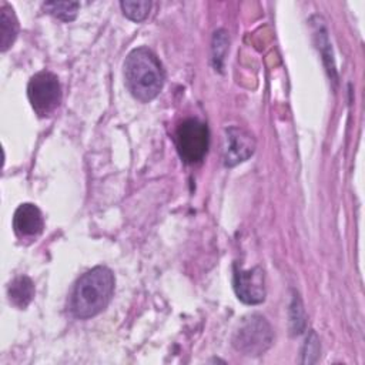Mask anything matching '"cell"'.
Wrapping results in <instances>:
<instances>
[{
	"mask_svg": "<svg viewBox=\"0 0 365 365\" xmlns=\"http://www.w3.org/2000/svg\"><path fill=\"white\" fill-rule=\"evenodd\" d=\"M225 150L224 164L225 167H234L248 160L255 151V140L252 134L241 127H230L225 130Z\"/></svg>",
	"mask_w": 365,
	"mask_h": 365,
	"instance_id": "obj_7",
	"label": "cell"
},
{
	"mask_svg": "<svg viewBox=\"0 0 365 365\" xmlns=\"http://www.w3.org/2000/svg\"><path fill=\"white\" fill-rule=\"evenodd\" d=\"M272 341L274 332L269 322L258 314L242 318L232 335V346L248 356L262 355L269 349Z\"/></svg>",
	"mask_w": 365,
	"mask_h": 365,
	"instance_id": "obj_3",
	"label": "cell"
},
{
	"mask_svg": "<svg viewBox=\"0 0 365 365\" xmlns=\"http://www.w3.org/2000/svg\"><path fill=\"white\" fill-rule=\"evenodd\" d=\"M0 34L1 51H6L14 43L19 34V20L14 14L13 7L7 3H3L0 9Z\"/></svg>",
	"mask_w": 365,
	"mask_h": 365,
	"instance_id": "obj_10",
	"label": "cell"
},
{
	"mask_svg": "<svg viewBox=\"0 0 365 365\" xmlns=\"http://www.w3.org/2000/svg\"><path fill=\"white\" fill-rule=\"evenodd\" d=\"M319 354V341L315 335L314 331H311V334L308 335L305 345H304V358L302 362L304 364H312L317 361V356Z\"/></svg>",
	"mask_w": 365,
	"mask_h": 365,
	"instance_id": "obj_14",
	"label": "cell"
},
{
	"mask_svg": "<svg viewBox=\"0 0 365 365\" xmlns=\"http://www.w3.org/2000/svg\"><path fill=\"white\" fill-rule=\"evenodd\" d=\"M289 324H291V332L292 334H301L304 327H305V315H304V308L302 302L297 295H294L291 307H289Z\"/></svg>",
	"mask_w": 365,
	"mask_h": 365,
	"instance_id": "obj_13",
	"label": "cell"
},
{
	"mask_svg": "<svg viewBox=\"0 0 365 365\" xmlns=\"http://www.w3.org/2000/svg\"><path fill=\"white\" fill-rule=\"evenodd\" d=\"M114 274L104 265H97L84 272L70 295V311L78 319L98 315L111 301L114 292Z\"/></svg>",
	"mask_w": 365,
	"mask_h": 365,
	"instance_id": "obj_1",
	"label": "cell"
},
{
	"mask_svg": "<svg viewBox=\"0 0 365 365\" xmlns=\"http://www.w3.org/2000/svg\"><path fill=\"white\" fill-rule=\"evenodd\" d=\"M7 295L14 307L23 309L34 298V284L29 277L19 275L9 284Z\"/></svg>",
	"mask_w": 365,
	"mask_h": 365,
	"instance_id": "obj_9",
	"label": "cell"
},
{
	"mask_svg": "<svg viewBox=\"0 0 365 365\" xmlns=\"http://www.w3.org/2000/svg\"><path fill=\"white\" fill-rule=\"evenodd\" d=\"M174 140L177 151L184 163H200L207 154L210 144L208 127L197 118H187L177 127Z\"/></svg>",
	"mask_w": 365,
	"mask_h": 365,
	"instance_id": "obj_4",
	"label": "cell"
},
{
	"mask_svg": "<svg viewBox=\"0 0 365 365\" xmlns=\"http://www.w3.org/2000/svg\"><path fill=\"white\" fill-rule=\"evenodd\" d=\"M44 228V218L40 208L31 202H23L13 215V230L20 240H34Z\"/></svg>",
	"mask_w": 365,
	"mask_h": 365,
	"instance_id": "obj_8",
	"label": "cell"
},
{
	"mask_svg": "<svg viewBox=\"0 0 365 365\" xmlns=\"http://www.w3.org/2000/svg\"><path fill=\"white\" fill-rule=\"evenodd\" d=\"M234 291L247 305H257L265 299V277L259 267L241 269L234 267Z\"/></svg>",
	"mask_w": 365,
	"mask_h": 365,
	"instance_id": "obj_6",
	"label": "cell"
},
{
	"mask_svg": "<svg viewBox=\"0 0 365 365\" xmlns=\"http://www.w3.org/2000/svg\"><path fill=\"white\" fill-rule=\"evenodd\" d=\"M164 80L163 64L150 48L137 47L128 53L124 61V83L135 100L148 103L155 98Z\"/></svg>",
	"mask_w": 365,
	"mask_h": 365,
	"instance_id": "obj_2",
	"label": "cell"
},
{
	"mask_svg": "<svg viewBox=\"0 0 365 365\" xmlns=\"http://www.w3.org/2000/svg\"><path fill=\"white\" fill-rule=\"evenodd\" d=\"M80 4L77 1H47L43 4V9L54 16L56 19L70 23L77 17Z\"/></svg>",
	"mask_w": 365,
	"mask_h": 365,
	"instance_id": "obj_11",
	"label": "cell"
},
{
	"mask_svg": "<svg viewBox=\"0 0 365 365\" xmlns=\"http://www.w3.org/2000/svg\"><path fill=\"white\" fill-rule=\"evenodd\" d=\"M27 96L38 117L51 115L61 103V86L57 76L47 70L36 73L29 81Z\"/></svg>",
	"mask_w": 365,
	"mask_h": 365,
	"instance_id": "obj_5",
	"label": "cell"
},
{
	"mask_svg": "<svg viewBox=\"0 0 365 365\" xmlns=\"http://www.w3.org/2000/svg\"><path fill=\"white\" fill-rule=\"evenodd\" d=\"M120 7L123 10V14L127 19H130L135 23H140L148 16L150 9H151V1H148V0H140V1L125 0V1L120 3Z\"/></svg>",
	"mask_w": 365,
	"mask_h": 365,
	"instance_id": "obj_12",
	"label": "cell"
}]
</instances>
